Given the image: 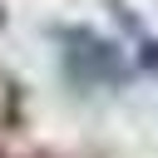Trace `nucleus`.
Segmentation results:
<instances>
[{"label":"nucleus","instance_id":"f257e3e1","mask_svg":"<svg viewBox=\"0 0 158 158\" xmlns=\"http://www.w3.org/2000/svg\"><path fill=\"white\" fill-rule=\"evenodd\" d=\"M54 44H59V69L74 89H118L128 79L123 49L114 40H104L99 30L64 25V30H54Z\"/></svg>","mask_w":158,"mask_h":158},{"label":"nucleus","instance_id":"f03ea898","mask_svg":"<svg viewBox=\"0 0 158 158\" xmlns=\"http://www.w3.org/2000/svg\"><path fill=\"white\" fill-rule=\"evenodd\" d=\"M0 20H5V15H0Z\"/></svg>","mask_w":158,"mask_h":158}]
</instances>
